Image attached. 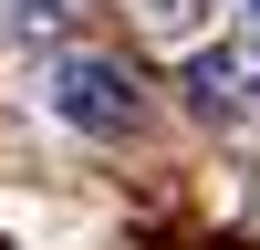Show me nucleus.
<instances>
[{
	"mask_svg": "<svg viewBox=\"0 0 260 250\" xmlns=\"http://www.w3.org/2000/svg\"><path fill=\"white\" fill-rule=\"evenodd\" d=\"M52 115L73 125V136H136L146 94H136V73H125L115 52H62L52 63Z\"/></svg>",
	"mask_w": 260,
	"mask_h": 250,
	"instance_id": "nucleus-1",
	"label": "nucleus"
},
{
	"mask_svg": "<svg viewBox=\"0 0 260 250\" xmlns=\"http://www.w3.org/2000/svg\"><path fill=\"white\" fill-rule=\"evenodd\" d=\"M177 94H187L198 125H240L250 104H260V63L240 52V42H198V52L177 63Z\"/></svg>",
	"mask_w": 260,
	"mask_h": 250,
	"instance_id": "nucleus-2",
	"label": "nucleus"
},
{
	"mask_svg": "<svg viewBox=\"0 0 260 250\" xmlns=\"http://www.w3.org/2000/svg\"><path fill=\"white\" fill-rule=\"evenodd\" d=\"M0 32H11V42H52V32H73V0H11Z\"/></svg>",
	"mask_w": 260,
	"mask_h": 250,
	"instance_id": "nucleus-3",
	"label": "nucleus"
},
{
	"mask_svg": "<svg viewBox=\"0 0 260 250\" xmlns=\"http://www.w3.org/2000/svg\"><path fill=\"white\" fill-rule=\"evenodd\" d=\"M136 21H146V42H187L198 32V0H136Z\"/></svg>",
	"mask_w": 260,
	"mask_h": 250,
	"instance_id": "nucleus-4",
	"label": "nucleus"
},
{
	"mask_svg": "<svg viewBox=\"0 0 260 250\" xmlns=\"http://www.w3.org/2000/svg\"><path fill=\"white\" fill-rule=\"evenodd\" d=\"M240 11H250V21H260V0H240Z\"/></svg>",
	"mask_w": 260,
	"mask_h": 250,
	"instance_id": "nucleus-5",
	"label": "nucleus"
}]
</instances>
